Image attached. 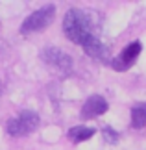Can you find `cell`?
I'll return each mask as SVG.
<instances>
[{"instance_id": "10", "label": "cell", "mask_w": 146, "mask_h": 150, "mask_svg": "<svg viewBox=\"0 0 146 150\" xmlns=\"http://www.w3.org/2000/svg\"><path fill=\"white\" fill-rule=\"evenodd\" d=\"M102 134H104V141H106L107 145H116V143H118V134H116L111 126H106V128L102 130Z\"/></svg>"}, {"instance_id": "8", "label": "cell", "mask_w": 146, "mask_h": 150, "mask_svg": "<svg viewBox=\"0 0 146 150\" xmlns=\"http://www.w3.org/2000/svg\"><path fill=\"white\" fill-rule=\"evenodd\" d=\"M95 128L91 126H74V128L68 130V139L74 141V143H81V141H87L95 135Z\"/></svg>"}, {"instance_id": "2", "label": "cell", "mask_w": 146, "mask_h": 150, "mask_svg": "<svg viewBox=\"0 0 146 150\" xmlns=\"http://www.w3.org/2000/svg\"><path fill=\"white\" fill-rule=\"evenodd\" d=\"M54 17H56V8H54V6H46V8H41V9H37V11H33V13L28 17L24 22H22L20 32H22V33L41 32V30H44L46 26H50V24H52Z\"/></svg>"}, {"instance_id": "9", "label": "cell", "mask_w": 146, "mask_h": 150, "mask_svg": "<svg viewBox=\"0 0 146 150\" xmlns=\"http://www.w3.org/2000/svg\"><path fill=\"white\" fill-rule=\"evenodd\" d=\"M131 126L133 128L146 126V104H137L131 108Z\"/></svg>"}, {"instance_id": "7", "label": "cell", "mask_w": 146, "mask_h": 150, "mask_svg": "<svg viewBox=\"0 0 146 150\" xmlns=\"http://www.w3.org/2000/svg\"><path fill=\"white\" fill-rule=\"evenodd\" d=\"M81 47H83V50H85L87 56L95 57V59H100V61H107L109 48L100 41V39H96L95 35H87L83 39V43H81Z\"/></svg>"}, {"instance_id": "1", "label": "cell", "mask_w": 146, "mask_h": 150, "mask_svg": "<svg viewBox=\"0 0 146 150\" xmlns=\"http://www.w3.org/2000/svg\"><path fill=\"white\" fill-rule=\"evenodd\" d=\"M92 26V15L83 9H68L63 19V32L76 45H81L87 35H95Z\"/></svg>"}, {"instance_id": "4", "label": "cell", "mask_w": 146, "mask_h": 150, "mask_svg": "<svg viewBox=\"0 0 146 150\" xmlns=\"http://www.w3.org/2000/svg\"><path fill=\"white\" fill-rule=\"evenodd\" d=\"M141 43L139 41H133V43H130L128 47L124 48L118 54V57H115L113 61H111V65H113V69L115 71H118V72H124V71H128L133 63L137 61V57H139V54H141Z\"/></svg>"}, {"instance_id": "5", "label": "cell", "mask_w": 146, "mask_h": 150, "mask_svg": "<svg viewBox=\"0 0 146 150\" xmlns=\"http://www.w3.org/2000/svg\"><path fill=\"white\" fill-rule=\"evenodd\" d=\"M41 57H43V61H46L48 65L56 67V69H59V71H71V67H72L71 56H68L67 52L56 48V47L44 48L43 54H41Z\"/></svg>"}, {"instance_id": "6", "label": "cell", "mask_w": 146, "mask_h": 150, "mask_svg": "<svg viewBox=\"0 0 146 150\" xmlns=\"http://www.w3.org/2000/svg\"><path fill=\"white\" fill-rule=\"evenodd\" d=\"M107 108H109V104L104 96L91 95L89 98L85 100L83 108H81V117L83 119H96V117H100V115L106 113Z\"/></svg>"}, {"instance_id": "3", "label": "cell", "mask_w": 146, "mask_h": 150, "mask_svg": "<svg viewBox=\"0 0 146 150\" xmlns=\"http://www.w3.org/2000/svg\"><path fill=\"white\" fill-rule=\"evenodd\" d=\"M39 126V115L35 111H22L19 117L8 120V134L13 137H22L28 135Z\"/></svg>"}]
</instances>
